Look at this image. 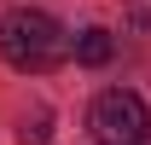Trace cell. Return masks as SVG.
<instances>
[{"mask_svg":"<svg viewBox=\"0 0 151 145\" xmlns=\"http://www.w3.org/2000/svg\"><path fill=\"white\" fill-rule=\"evenodd\" d=\"M64 52H70V35L58 29V18L29 12V6L0 18V58H6L12 70H23V75H47L52 64H64Z\"/></svg>","mask_w":151,"mask_h":145,"instance_id":"cell-1","label":"cell"},{"mask_svg":"<svg viewBox=\"0 0 151 145\" xmlns=\"http://www.w3.org/2000/svg\"><path fill=\"white\" fill-rule=\"evenodd\" d=\"M87 134L99 145H145L151 139V110H145L139 93L111 87V93H99L93 110H87Z\"/></svg>","mask_w":151,"mask_h":145,"instance_id":"cell-2","label":"cell"},{"mask_svg":"<svg viewBox=\"0 0 151 145\" xmlns=\"http://www.w3.org/2000/svg\"><path fill=\"white\" fill-rule=\"evenodd\" d=\"M111 52H116L111 29H81V35H76V58H81L87 70H99V64H111Z\"/></svg>","mask_w":151,"mask_h":145,"instance_id":"cell-3","label":"cell"},{"mask_svg":"<svg viewBox=\"0 0 151 145\" xmlns=\"http://www.w3.org/2000/svg\"><path fill=\"white\" fill-rule=\"evenodd\" d=\"M23 145H47V116H35V122H23V134H18Z\"/></svg>","mask_w":151,"mask_h":145,"instance_id":"cell-4","label":"cell"}]
</instances>
